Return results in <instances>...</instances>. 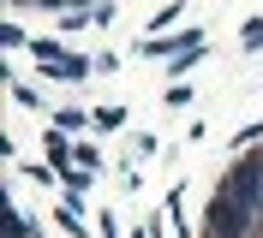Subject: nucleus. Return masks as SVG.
Wrapping results in <instances>:
<instances>
[{
	"instance_id": "1",
	"label": "nucleus",
	"mask_w": 263,
	"mask_h": 238,
	"mask_svg": "<svg viewBox=\"0 0 263 238\" xmlns=\"http://www.w3.org/2000/svg\"><path fill=\"white\" fill-rule=\"evenodd\" d=\"M203 238H263V221L251 214L246 203H233V197L215 190L210 208H203Z\"/></svg>"
},
{
	"instance_id": "2",
	"label": "nucleus",
	"mask_w": 263,
	"mask_h": 238,
	"mask_svg": "<svg viewBox=\"0 0 263 238\" xmlns=\"http://www.w3.org/2000/svg\"><path fill=\"white\" fill-rule=\"evenodd\" d=\"M30 54H36V60H48V72H54L60 83H84L90 72H96V66L84 60V54H66L60 42H30Z\"/></svg>"
},
{
	"instance_id": "3",
	"label": "nucleus",
	"mask_w": 263,
	"mask_h": 238,
	"mask_svg": "<svg viewBox=\"0 0 263 238\" xmlns=\"http://www.w3.org/2000/svg\"><path fill=\"white\" fill-rule=\"evenodd\" d=\"M192 48H203V24H185L174 36H149L144 54H192Z\"/></svg>"
},
{
	"instance_id": "4",
	"label": "nucleus",
	"mask_w": 263,
	"mask_h": 238,
	"mask_svg": "<svg viewBox=\"0 0 263 238\" xmlns=\"http://www.w3.org/2000/svg\"><path fill=\"white\" fill-rule=\"evenodd\" d=\"M78 125H96V113H84V107H60L54 113V131H78Z\"/></svg>"
},
{
	"instance_id": "5",
	"label": "nucleus",
	"mask_w": 263,
	"mask_h": 238,
	"mask_svg": "<svg viewBox=\"0 0 263 238\" xmlns=\"http://www.w3.org/2000/svg\"><path fill=\"white\" fill-rule=\"evenodd\" d=\"M96 125H102V131H120V125H126V107H102Z\"/></svg>"
}]
</instances>
